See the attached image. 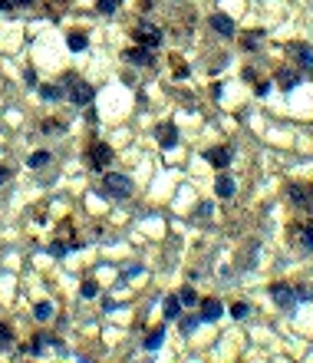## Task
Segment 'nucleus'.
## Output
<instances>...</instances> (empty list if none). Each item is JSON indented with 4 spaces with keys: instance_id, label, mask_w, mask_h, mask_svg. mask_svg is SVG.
<instances>
[{
    "instance_id": "f257e3e1",
    "label": "nucleus",
    "mask_w": 313,
    "mask_h": 363,
    "mask_svg": "<svg viewBox=\"0 0 313 363\" xmlns=\"http://www.w3.org/2000/svg\"><path fill=\"white\" fill-rule=\"evenodd\" d=\"M102 195H109V198H129L132 178L119 175V172H106V175H102Z\"/></svg>"
},
{
    "instance_id": "f03ea898",
    "label": "nucleus",
    "mask_w": 313,
    "mask_h": 363,
    "mask_svg": "<svg viewBox=\"0 0 313 363\" xmlns=\"http://www.w3.org/2000/svg\"><path fill=\"white\" fill-rule=\"evenodd\" d=\"M290 238H294V244H297V251H300V254H310V251H313V225L297 221V225L290 228Z\"/></svg>"
},
{
    "instance_id": "7ed1b4c3",
    "label": "nucleus",
    "mask_w": 313,
    "mask_h": 363,
    "mask_svg": "<svg viewBox=\"0 0 313 363\" xmlns=\"http://www.w3.org/2000/svg\"><path fill=\"white\" fill-rule=\"evenodd\" d=\"M109 162H112V149H109L106 142H93V145H89V165H93L96 172H102Z\"/></svg>"
},
{
    "instance_id": "20e7f679",
    "label": "nucleus",
    "mask_w": 313,
    "mask_h": 363,
    "mask_svg": "<svg viewBox=\"0 0 313 363\" xmlns=\"http://www.w3.org/2000/svg\"><path fill=\"white\" fill-rule=\"evenodd\" d=\"M231 159H234V152L227 149V145H214V149L205 152V162H211L214 169H227V165H231Z\"/></svg>"
},
{
    "instance_id": "39448f33",
    "label": "nucleus",
    "mask_w": 313,
    "mask_h": 363,
    "mask_svg": "<svg viewBox=\"0 0 313 363\" xmlns=\"http://www.w3.org/2000/svg\"><path fill=\"white\" fill-rule=\"evenodd\" d=\"M122 60L132 63V66H152V63H155V60H152V50H149V46H129V50L122 53Z\"/></svg>"
},
{
    "instance_id": "423d86ee",
    "label": "nucleus",
    "mask_w": 313,
    "mask_h": 363,
    "mask_svg": "<svg viewBox=\"0 0 313 363\" xmlns=\"http://www.w3.org/2000/svg\"><path fill=\"white\" fill-rule=\"evenodd\" d=\"M208 23H211V30L218 33V37H224V40L234 37V20L227 17V13H211V20H208Z\"/></svg>"
},
{
    "instance_id": "0eeeda50",
    "label": "nucleus",
    "mask_w": 313,
    "mask_h": 363,
    "mask_svg": "<svg viewBox=\"0 0 313 363\" xmlns=\"http://www.w3.org/2000/svg\"><path fill=\"white\" fill-rule=\"evenodd\" d=\"M270 297L277 301V307H283V310H287V307L294 304V288H290V284H283V281H277V284H270Z\"/></svg>"
},
{
    "instance_id": "6e6552de",
    "label": "nucleus",
    "mask_w": 313,
    "mask_h": 363,
    "mask_svg": "<svg viewBox=\"0 0 313 363\" xmlns=\"http://www.w3.org/2000/svg\"><path fill=\"white\" fill-rule=\"evenodd\" d=\"M155 139H158V145H162V149H175L178 145V129L172 122H162L155 129Z\"/></svg>"
},
{
    "instance_id": "1a4fd4ad",
    "label": "nucleus",
    "mask_w": 313,
    "mask_h": 363,
    "mask_svg": "<svg viewBox=\"0 0 313 363\" xmlns=\"http://www.w3.org/2000/svg\"><path fill=\"white\" fill-rule=\"evenodd\" d=\"M96 96V89L89 86V83H73V89H69V99L76 102V106H89Z\"/></svg>"
},
{
    "instance_id": "9d476101",
    "label": "nucleus",
    "mask_w": 313,
    "mask_h": 363,
    "mask_svg": "<svg viewBox=\"0 0 313 363\" xmlns=\"http://www.w3.org/2000/svg\"><path fill=\"white\" fill-rule=\"evenodd\" d=\"M135 40H138L142 46H149V50H152V46H158V43H162V30H158V27L142 23V27H138V33H135Z\"/></svg>"
},
{
    "instance_id": "9b49d317",
    "label": "nucleus",
    "mask_w": 313,
    "mask_h": 363,
    "mask_svg": "<svg viewBox=\"0 0 313 363\" xmlns=\"http://www.w3.org/2000/svg\"><path fill=\"white\" fill-rule=\"evenodd\" d=\"M287 53H290V57H294L297 63H300L303 69H310V66H313V50H310L307 43H290V46H287Z\"/></svg>"
},
{
    "instance_id": "f8f14e48",
    "label": "nucleus",
    "mask_w": 313,
    "mask_h": 363,
    "mask_svg": "<svg viewBox=\"0 0 313 363\" xmlns=\"http://www.w3.org/2000/svg\"><path fill=\"white\" fill-rule=\"evenodd\" d=\"M287 195H290V201H294L297 208H310L313 205V192H307L303 185H290Z\"/></svg>"
},
{
    "instance_id": "ddd939ff",
    "label": "nucleus",
    "mask_w": 313,
    "mask_h": 363,
    "mask_svg": "<svg viewBox=\"0 0 313 363\" xmlns=\"http://www.w3.org/2000/svg\"><path fill=\"white\" fill-rule=\"evenodd\" d=\"M277 83H280V86L290 93L294 86H300V73H297V69H287V66H283V69H277Z\"/></svg>"
},
{
    "instance_id": "4468645a",
    "label": "nucleus",
    "mask_w": 313,
    "mask_h": 363,
    "mask_svg": "<svg viewBox=\"0 0 313 363\" xmlns=\"http://www.w3.org/2000/svg\"><path fill=\"white\" fill-rule=\"evenodd\" d=\"M214 192H218V198H231L234 195V178L227 175V172H221L218 182H214Z\"/></svg>"
},
{
    "instance_id": "2eb2a0df",
    "label": "nucleus",
    "mask_w": 313,
    "mask_h": 363,
    "mask_svg": "<svg viewBox=\"0 0 313 363\" xmlns=\"http://www.w3.org/2000/svg\"><path fill=\"white\" fill-rule=\"evenodd\" d=\"M221 314H224V307H221V301H214V297H208L201 304V320H218Z\"/></svg>"
},
{
    "instance_id": "dca6fc26",
    "label": "nucleus",
    "mask_w": 313,
    "mask_h": 363,
    "mask_svg": "<svg viewBox=\"0 0 313 363\" xmlns=\"http://www.w3.org/2000/svg\"><path fill=\"white\" fill-rule=\"evenodd\" d=\"M66 46H69L73 53H82V50L89 46V37H86V33H79V30H76V33H66Z\"/></svg>"
},
{
    "instance_id": "f3484780",
    "label": "nucleus",
    "mask_w": 313,
    "mask_h": 363,
    "mask_svg": "<svg viewBox=\"0 0 313 363\" xmlns=\"http://www.w3.org/2000/svg\"><path fill=\"white\" fill-rule=\"evenodd\" d=\"M162 340H165V330L158 327V330H152L149 337H145V344H142V350H149V353H155L158 347H162Z\"/></svg>"
},
{
    "instance_id": "a211bd4d",
    "label": "nucleus",
    "mask_w": 313,
    "mask_h": 363,
    "mask_svg": "<svg viewBox=\"0 0 313 363\" xmlns=\"http://www.w3.org/2000/svg\"><path fill=\"white\" fill-rule=\"evenodd\" d=\"M178 314H182V301H178V297H168V301H165V317L175 320Z\"/></svg>"
},
{
    "instance_id": "6ab92c4d",
    "label": "nucleus",
    "mask_w": 313,
    "mask_h": 363,
    "mask_svg": "<svg viewBox=\"0 0 313 363\" xmlns=\"http://www.w3.org/2000/svg\"><path fill=\"white\" fill-rule=\"evenodd\" d=\"M40 96H43L46 102H56V99H63V89L60 86H40Z\"/></svg>"
},
{
    "instance_id": "aec40b11",
    "label": "nucleus",
    "mask_w": 313,
    "mask_h": 363,
    "mask_svg": "<svg viewBox=\"0 0 313 363\" xmlns=\"http://www.w3.org/2000/svg\"><path fill=\"white\" fill-rule=\"evenodd\" d=\"M46 162H50V152L40 149V152H33V155H30V162H26V165H30V169H43Z\"/></svg>"
},
{
    "instance_id": "412c9836",
    "label": "nucleus",
    "mask_w": 313,
    "mask_h": 363,
    "mask_svg": "<svg viewBox=\"0 0 313 363\" xmlns=\"http://www.w3.org/2000/svg\"><path fill=\"white\" fill-rule=\"evenodd\" d=\"M178 301H182V307H194V304H198V294H194V288H182Z\"/></svg>"
},
{
    "instance_id": "4be33fe9",
    "label": "nucleus",
    "mask_w": 313,
    "mask_h": 363,
    "mask_svg": "<svg viewBox=\"0 0 313 363\" xmlns=\"http://www.w3.org/2000/svg\"><path fill=\"white\" fill-rule=\"evenodd\" d=\"M116 7H119V0H99V4H96V10H99L102 17H112Z\"/></svg>"
},
{
    "instance_id": "5701e85b",
    "label": "nucleus",
    "mask_w": 313,
    "mask_h": 363,
    "mask_svg": "<svg viewBox=\"0 0 313 363\" xmlns=\"http://www.w3.org/2000/svg\"><path fill=\"white\" fill-rule=\"evenodd\" d=\"M33 317H37V320H50L53 317V304H37V307H33Z\"/></svg>"
},
{
    "instance_id": "b1692460",
    "label": "nucleus",
    "mask_w": 313,
    "mask_h": 363,
    "mask_svg": "<svg viewBox=\"0 0 313 363\" xmlns=\"http://www.w3.org/2000/svg\"><path fill=\"white\" fill-rule=\"evenodd\" d=\"M294 297H297V301H313V284H300V288H294Z\"/></svg>"
},
{
    "instance_id": "393cba45",
    "label": "nucleus",
    "mask_w": 313,
    "mask_h": 363,
    "mask_svg": "<svg viewBox=\"0 0 313 363\" xmlns=\"http://www.w3.org/2000/svg\"><path fill=\"white\" fill-rule=\"evenodd\" d=\"M79 291H82V297H96V294H99V284H96L93 277H86V281H82V288H79Z\"/></svg>"
},
{
    "instance_id": "a878e982",
    "label": "nucleus",
    "mask_w": 313,
    "mask_h": 363,
    "mask_svg": "<svg viewBox=\"0 0 313 363\" xmlns=\"http://www.w3.org/2000/svg\"><path fill=\"white\" fill-rule=\"evenodd\" d=\"M46 344H50V337H43V333H40V337H33V350H30V353H43Z\"/></svg>"
},
{
    "instance_id": "bb28decb",
    "label": "nucleus",
    "mask_w": 313,
    "mask_h": 363,
    "mask_svg": "<svg viewBox=\"0 0 313 363\" xmlns=\"http://www.w3.org/2000/svg\"><path fill=\"white\" fill-rule=\"evenodd\" d=\"M247 310H250L247 304H234V307H231V317H234V320H241V317H247Z\"/></svg>"
},
{
    "instance_id": "cd10ccee",
    "label": "nucleus",
    "mask_w": 313,
    "mask_h": 363,
    "mask_svg": "<svg viewBox=\"0 0 313 363\" xmlns=\"http://www.w3.org/2000/svg\"><path fill=\"white\" fill-rule=\"evenodd\" d=\"M261 37H264V33H250V37H244V46H247V50H257Z\"/></svg>"
},
{
    "instance_id": "c85d7f7f",
    "label": "nucleus",
    "mask_w": 313,
    "mask_h": 363,
    "mask_svg": "<svg viewBox=\"0 0 313 363\" xmlns=\"http://www.w3.org/2000/svg\"><path fill=\"white\" fill-rule=\"evenodd\" d=\"M198 324H205V320H201V317H185L182 320V330H194Z\"/></svg>"
},
{
    "instance_id": "c756f323",
    "label": "nucleus",
    "mask_w": 313,
    "mask_h": 363,
    "mask_svg": "<svg viewBox=\"0 0 313 363\" xmlns=\"http://www.w3.org/2000/svg\"><path fill=\"white\" fill-rule=\"evenodd\" d=\"M254 93H257V96H261V99H264V96L270 93V83H267V80H261V83H257V86H254Z\"/></svg>"
},
{
    "instance_id": "7c9ffc66",
    "label": "nucleus",
    "mask_w": 313,
    "mask_h": 363,
    "mask_svg": "<svg viewBox=\"0 0 313 363\" xmlns=\"http://www.w3.org/2000/svg\"><path fill=\"white\" fill-rule=\"evenodd\" d=\"M13 340V333H10V327H0V344H10Z\"/></svg>"
},
{
    "instance_id": "2f4dec72",
    "label": "nucleus",
    "mask_w": 313,
    "mask_h": 363,
    "mask_svg": "<svg viewBox=\"0 0 313 363\" xmlns=\"http://www.w3.org/2000/svg\"><path fill=\"white\" fill-rule=\"evenodd\" d=\"M50 251H53V257H63V254H66V248H63L60 241H53V248H50Z\"/></svg>"
},
{
    "instance_id": "473e14b6",
    "label": "nucleus",
    "mask_w": 313,
    "mask_h": 363,
    "mask_svg": "<svg viewBox=\"0 0 313 363\" xmlns=\"http://www.w3.org/2000/svg\"><path fill=\"white\" fill-rule=\"evenodd\" d=\"M175 76H178V80H185V76H188V66H182V63H175Z\"/></svg>"
},
{
    "instance_id": "72a5a7b5",
    "label": "nucleus",
    "mask_w": 313,
    "mask_h": 363,
    "mask_svg": "<svg viewBox=\"0 0 313 363\" xmlns=\"http://www.w3.org/2000/svg\"><path fill=\"white\" fill-rule=\"evenodd\" d=\"M4 182H10V169H7V165H0V185H4Z\"/></svg>"
},
{
    "instance_id": "f704fd0d",
    "label": "nucleus",
    "mask_w": 313,
    "mask_h": 363,
    "mask_svg": "<svg viewBox=\"0 0 313 363\" xmlns=\"http://www.w3.org/2000/svg\"><path fill=\"white\" fill-rule=\"evenodd\" d=\"M0 10H4V13H10V10H13V0H0Z\"/></svg>"
},
{
    "instance_id": "c9c22d12",
    "label": "nucleus",
    "mask_w": 313,
    "mask_h": 363,
    "mask_svg": "<svg viewBox=\"0 0 313 363\" xmlns=\"http://www.w3.org/2000/svg\"><path fill=\"white\" fill-rule=\"evenodd\" d=\"M13 7H33V0H13Z\"/></svg>"
}]
</instances>
